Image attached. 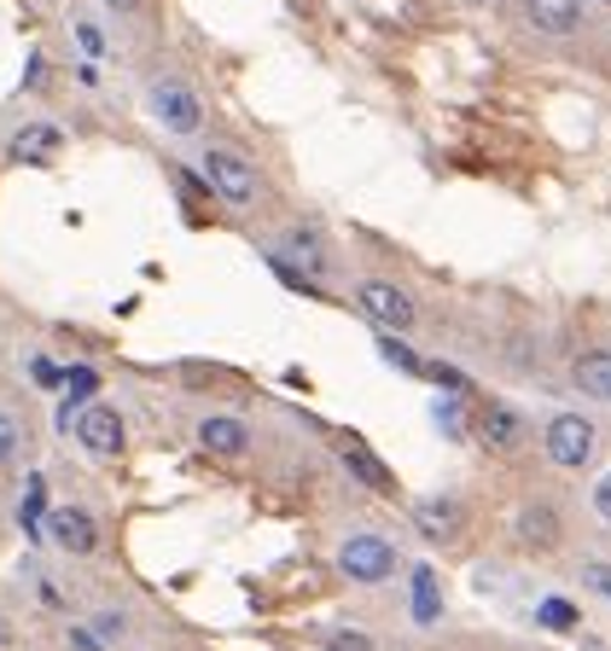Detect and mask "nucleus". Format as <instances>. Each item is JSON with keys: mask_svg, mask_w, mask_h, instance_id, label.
Listing matches in <instances>:
<instances>
[{"mask_svg": "<svg viewBox=\"0 0 611 651\" xmlns=\"http://www.w3.org/2000/svg\"><path fill=\"white\" fill-rule=\"evenodd\" d=\"M338 570H344L349 582H362V588H378V582L396 576V546H391L385 535L362 530V535H349V541L338 546Z\"/></svg>", "mask_w": 611, "mask_h": 651, "instance_id": "7ed1b4c3", "label": "nucleus"}, {"mask_svg": "<svg viewBox=\"0 0 611 651\" xmlns=\"http://www.w3.org/2000/svg\"><path fill=\"white\" fill-rule=\"evenodd\" d=\"M0 645H7V622H0Z\"/></svg>", "mask_w": 611, "mask_h": 651, "instance_id": "bb28decb", "label": "nucleus"}, {"mask_svg": "<svg viewBox=\"0 0 611 651\" xmlns=\"http://www.w3.org/2000/svg\"><path fill=\"white\" fill-rule=\"evenodd\" d=\"M18 448H23V431H18V420L12 413H0V472L18 460Z\"/></svg>", "mask_w": 611, "mask_h": 651, "instance_id": "6ab92c4d", "label": "nucleus"}, {"mask_svg": "<svg viewBox=\"0 0 611 651\" xmlns=\"http://www.w3.org/2000/svg\"><path fill=\"white\" fill-rule=\"evenodd\" d=\"M76 442H82V448H88L93 460H117V454H122V442H129V431H122L117 407L93 402V407L76 413Z\"/></svg>", "mask_w": 611, "mask_h": 651, "instance_id": "39448f33", "label": "nucleus"}, {"mask_svg": "<svg viewBox=\"0 0 611 651\" xmlns=\"http://www.w3.org/2000/svg\"><path fill=\"white\" fill-rule=\"evenodd\" d=\"M198 442L210 454H221V460H245L250 454V431L239 420H227V413H210V420L198 425Z\"/></svg>", "mask_w": 611, "mask_h": 651, "instance_id": "f8f14e48", "label": "nucleus"}, {"mask_svg": "<svg viewBox=\"0 0 611 651\" xmlns=\"http://www.w3.org/2000/svg\"><path fill=\"white\" fill-rule=\"evenodd\" d=\"M106 7H117V12H135V7H140V0H106Z\"/></svg>", "mask_w": 611, "mask_h": 651, "instance_id": "a878e982", "label": "nucleus"}, {"mask_svg": "<svg viewBox=\"0 0 611 651\" xmlns=\"http://www.w3.org/2000/svg\"><path fill=\"white\" fill-rule=\"evenodd\" d=\"M338 454H344V465H349V472L362 477L373 494H396V472H391V465L367 448L362 436H344V442H338Z\"/></svg>", "mask_w": 611, "mask_h": 651, "instance_id": "6e6552de", "label": "nucleus"}, {"mask_svg": "<svg viewBox=\"0 0 611 651\" xmlns=\"http://www.w3.org/2000/svg\"><path fill=\"white\" fill-rule=\"evenodd\" d=\"M524 18L536 23L542 36H576L582 0H524Z\"/></svg>", "mask_w": 611, "mask_h": 651, "instance_id": "4468645a", "label": "nucleus"}, {"mask_svg": "<svg viewBox=\"0 0 611 651\" xmlns=\"http://www.w3.org/2000/svg\"><path fill=\"white\" fill-rule=\"evenodd\" d=\"M355 308H362L373 326H385V332H414L420 326V308H414V297H407L396 279H362L355 285Z\"/></svg>", "mask_w": 611, "mask_h": 651, "instance_id": "f03ea898", "label": "nucleus"}, {"mask_svg": "<svg viewBox=\"0 0 611 651\" xmlns=\"http://www.w3.org/2000/svg\"><path fill=\"white\" fill-rule=\"evenodd\" d=\"M519 535H524L530 546H542V553H553V546H559V512H553L548 501L524 506V512H519Z\"/></svg>", "mask_w": 611, "mask_h": 651, "instance_id": "2eb2a0df", "label": "nucleus"}, {"mask_svg": "<svg viewBox=\"0 0 611 651\" xmlns=\"http://www.w3.org/2000/svg\"><path fill=\"white\" fill-rule=\"evenodd\" d=\"M536 622H542V629H553V634H571L576 629V605H565V599H542Z\"/></svg>", "mask_w": 611, "mask_h": 651, "instance_id": "f3484780", "label": "nucleus"}, {"mask_svg": "<svg viewBox=\"0 0 611 651\" xmlns=\"http://www.w3.org/2000/svg\"><path fill=\"white\" fill-rule=\"evenodd\" d=\"M542 448L559 472H582V465L594 460V425L582 420V413H553L548 431H542Z\"/></svg>", "mask_w": 611, "mask_h": 651, "instance_id": "20e7f679", "label": "nucleus"}, {"mask_svg": "<svg viewBox=\"0 0 611 651\" xmlns=\"http://www.w3.org/2000/svg\"><path fill=\"white\" fill-rule=\"evenodd\" d=\"M594 512L611 524V477H600V483H594Z\"/></svg>", "mask_w": 611, "mask_h": 651, "instance_id": "5701e85b", "label": "nucleus"}, {"mask_svg": "<svg viewBox=\"0 0 611 651\" xmlns=\"http://www.w3.org/2000/svg\"><path fill=\"white\" fill-rule=\"evenodd\" d=\"M414 617L420 622L437 617V582H431V570H414Z\"/></svg>", "mask_w": 611, "mask_h": 651, "instance_id": "a211bd4d", "label": "nucleus"}, {"mask_svg": "<svg viewBox=\"0 0 611 651\" xmlns=\"http://www.w3.org/2000/svg\"><path fill=\"white\" fill-rule=\"evenodd\" d=\"M477 442L490 454H513L519 442H524V420H519V407H506V402H483L477 407Z\"/></svg>", "mask_w": 611, "mask_h": 651, "instance_id": "423d86ee", "label": "nucleus"}, {"mask_svg": "<svg viewBox=\"0 0 611 651\" xmlns=\"http://www.w3.org/2000/svg\"><path fill=\"white\" fill-rule=\"evenodd\" d=\"M600 7H611V0H600Z\"/></svg>", "mask_w": 611, "mask_h": 651, "instance_id": "c85d7f7f", "label": "nucleus"}, {"mask_svg": "<svg viewBox=\"0 0 611 651\" xmlns=\"http://www.w3.org/2000/svg\"><path fill=\"white\" fill-rule=\"evenodd\" d=\"M571 384L589 402H611V349H582L571 361Z\"/></svg>", "mask_w": 611, "mask_h": 651, "instance_id": "ddd939ff", "label": "nucleus"}, {"mask_svg": "<svg viewBox=\"0 0 611 651\" xmlns=\"http://www.w3.org/2000/svg\"><path fill=\"white\" fill-rule=\"evenodd\" d=\"M59 146H65V128L59 122H23L18 135H12V164H53L59 158Z\"/></svg>", "mask_w": 611, "mask_h": 651, "instance_id": "0eeeda50", "label": "nucleus"}, {"mask_svg": "<svg viewBox=\"0 0 611 651\" xmlns=\"http://www.w3.org/2000/svg\"><path fill=\"white\" fill-rule=\"evenodd\" d=\"M286 250H292L309 274H326V245H321L315 227H292V233H286Z\"/></svg>", "mask_w": 611, "mask_h": 651, "instance_id": "dca6fc26", "label": "nucleus"}, {"mask_svg": "<svg viewBox=\"0 0 611 651\" xmlns=\"http://www.w3.org/2000/svg\"><path fill=\"white\" fill-rule=\"evenodd\" d=\"M326 651H373V640H367V634H355V629H344V634L326 640Z\"/></svg>", "mask_w": 611, "mask_h": 651, "instance_id": "412c9836", "label": "nucleus"}, {"mask_svg": "<svg viewBox=\"0 0 611 651\" xmlns=\"http://www.w3.org/2000/svg\"><path fill=\"white\" fill-rule=\"evenodd\" d=\"M47 530H53V541L65 546V553H93L99 546V530H93V517L82 506H59L53 517H47Z\"/></svg>", "mask_w": 611, "mask_h": 651, "instance_id": "9b49d317", "label": "nucleus"}, {"mask_svg": "<svg viewBox=\"0 0 611 651\" xmlns=\"http://www.w3.org/2000/svg\"><path fill=\"white\" fill-rule=\"evenodd\" d=\"M99 634L117 640V634H122V617H111V611H106V617H99Z\"/></svg>", "mask_w": 611, "mask_h": 651, "instance_id": "b1692460", "label": "nucleus"}, {"mask_svg": "<svg viewBox=\"0 0 611 651\" xmlns=\"http://www.w3.org/2000/svg\"><path fill=\"white\" fill-rule=\"evenodd\" d=\"M472 7H483V0H472Z\"/></svg>", "mask_w": 611, "mask_h": 651, "instance_id": "cd10ccee", "label": "nucleus"}, {"mask_svg": "<svg viewBox=\"0 0 611 651\" xmlns=\"http://www.w3.org/2000/svg\"><path fill=\"white\" fill-rule=\"evenodd\" d=\"M70 640H76V651H99V640H93V634H88V629H76V634H70Z\"/></svg>", "mask_w": 611, "mask_h": 651, "instance_id": "393cba45", "label": "nucleus"}, {"mask_svg": "<svg viewBox=\"0 0 611 651\" xmlns=\"http://www.w3.org/2000/svg\"><path fill=\"white\" fill-rule=\"evenodd\" d=\"M414 530L425 541H454V535H461V501H449V494L414 501Z\"/></svg>", "mask_w": 611, "mask_h": 651, "instance_id": "9d476101", "label": "nucleus"}, {"mask_svg": "<svg viewBox=\"0 0 611 651\" xmlns=\"http://www.w3.org/2000/svg\"><path fill=\"white\" fill-rule=\"evenodd\" d=\"M204 180H210V193H221L234 210H245V204H257L263 193V175L250 158H239V151H227V146H210L204 151Z\"/></svg>", "mask_w": 611, "mask_h": 651, "instance_id": "f257e3e1", "label": "nucleus"}, {"mask_svg": "<svg viewBox=\"0 0 611 651\" xmlns=\"http://www.w3.org/2000/svg\"><path fill=\"white\" fill-rule=\"evenodd\" d=\"M582 582H589L594 593H605V599H611V564H589V570H582Z\"/></svg>", "mask_w": 611, "mask_h": 651, "instance_id": "4be33fe9", "label": "nucleus"}, {"mask_svg": "<svg viewBox=\"0 0 611 651\" xmlns=\"http://www.w3.org/2000/svg\"><path fill=\"white\" fill-rule=\"evenodd\" d=\"M378 349H385V361H391V367H402V373H414V378L425 373V361H420L414 349H402V344H396V337H385V344H378Z\"/></svg>", "mask_w": 611, "mask_h": 651, "instance_id": "aec40b11", "label": "nucleus"}, {"mask_svg": "<svg viewBox=\"0 0 611 651\" xmlns=\"http://www.w3.org/2000/svg\"><path fill=\"white\" fill-rule=\"evenodd\" d=\"M151 111H158L175 135H198V122H204V111H198V99L187 93V88H175V82H158L151 88Z\"/></svg>", "mask_w": 611, "mask_h": 651, "instance_id": "1a4fd4ad", "label": "nucleus"}]
</instances>
